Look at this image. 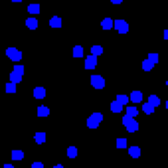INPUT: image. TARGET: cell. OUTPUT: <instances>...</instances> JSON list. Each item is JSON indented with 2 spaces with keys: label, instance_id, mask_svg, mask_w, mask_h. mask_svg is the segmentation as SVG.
Segmentation results:
<instances>
[{
  "label": "cell",
  "instance_id": "cell-7",
  "mask_svg": "<svg viewBox=\"0 0 168 168\" xmlns=\"http://www.w3.org/2000/svg\"><path fill=\"white\" fill-rule=\"evenodd\" d=\"M97 67V56H87L85 57V69H95Z\"/></svg>",
  "mask_w": 168,
  "mask_h": 168
},
{
  "label": "cell",
  "instance_id": "cell-9",
  "mask_svg": "<svg viewBox=\"0 0 168 168\" xmlns=\"http://www.w3.org/2000/svg\"><path fill=\"white\" fill-rule=\"evenodd\" d=\"M125 107H127L125 111H127V115H129V117H138V109L134 107V105H125Z\"/></svg>",
  "mask_w": 168,
  "mask_h": 168
},
{
  "label": "cell",
  "instance_id": "cell-6",
  "mask_svg": "<svg viewBox=\"0 0 168 168\" xmlns=\"http://www.w3.org/2000/svg\"><path fill=\"white\" fill-rule=\"evenodd\" d=\"M91 85H93L95 89H103L105 87V77L103 75H93V77H91Z\"/></svg>",
  "mask_w": 168,
  "mask_h": 168
},
{
  "label": "cell",
  "instance_id": "cell-22",
  "mask_svg": "<svg viewBox=\"0 0 168 168\" xmlns=\"http://www.w3.org/2000/svg\"><path fill=\"white\" fill-rule=\"evenodd\" d=\"M6 93H16V83L14 81H8L6 83Z\"/></svg>",
  "mask_w": 168,
  "mask_h": 168
},
{
  "label": "cell",
  "instance_id": "cell-28",
  "mask_svg": "<svg viewBox=\"0 0 168 168\" xmlns=\"http://www.w3.org/2000/svg\"><path fill=\"white\" fill-rule=\"evenodd\" d=\"M67 156L75 158V156H77V148H75V146H69V148H67Z\"/></svg>",
  "mask_w": 168,
  "mask_h": 168
},
{
  "label": "cell",
  "instance_id": "cell-5",
  "mask_svg": "<svg viewBox=\"0 0 168 168\" xmlns=\"http://www.w3.org/2000/svg\"><path fill=\"white\" fill-rule=\"evenodd\" d=\"M113 28L119 34H127L129 32V22L127 20H113Z\"/></svg>",
  "mask_w": 168,
  "mask_h": 168
},
{
  "label": "cell",
  "instance_id": "cell-25",
  "mask_svg": "<svg viewBox=\"0 0 168 168\" xmlns=\"http://www.w3.org/2000/svg\"><path fill=\"white\" fill-rule=\"evenodd\" d=\"M12 158H14V160H22L24 152H22V150H12Z\"/></svg>",
  "mask_w": 168,
  "mask_h": 168
},
{
  "label": "cell",
  "instance_id": "cell-12",
  "mask_svg": "<svg viewBox=\"0 0 168 168\" xmlns=\"http://www.w3.org/2000/svg\"><path fill=\"white\" fill-rule=\"evenodd\" d=\"M34 97L36 99H44L46 97V89L44 87H36V89H34Z\"/></svg>",
  "mask_w": 168,
  "mask_h": 168
},
{
  "label": "cell",
  "instance_id": "cell-20",
  "mask_svg": "<svg viewBox=\"0 0 168 168\" xmlns=\"http://www.w3.org/2000/svg\"><path fill=\"white\" fill-rule=\"evenodd\" d=\"M117 101H119V103L125 107V105H129V95H123V93H119V95H117Z\"/></svg>",
  "mask_w": 168,
  "mask_h": 168
},
{
  "label": "cell",
  "instance_id": "cell-4",
  "mask_svg": "<svg viewBox=\"0 0 168 168\" xmlns=\"http://www.w3.org/2000/svg\"><path fill=\"white\" fill-rule=\"evenodd\" d=\"M101 121H103V115H101V113H93V115H89V119H87V127L97 129L101 125Z\"/></svg>",
  "mask_w": 168,
  "mask_h": 168
},
{
  "label": "cell",
  "instance_id": "cell-2",
  "mask_svg": "<svg viewBox=\"0 0 168 168\" xmlns=\"http://www.w3.org/2000/svg\"><path fill=\"white\" fill-rule=\"evenodd\" d=\"M22 77H24V67L20 64H16V67L12 69V73H10V81H14L16 85H18V83L22 81Z\"/></svg>",
  "mask_w": 168,
  "mask_h": 168
},
{
  "label": "cell",
  "instance_id": "cell-27",
  "mask_svg": "<svg viewBox=\"0 0 168 168\" xmlns=\"http://www.w3.org/2000/svg\"><path fill=\"white\" fill-rule=\"evenodd\" d=\"M117 148H127V138H117Z\"/></svg>",
  "mask_w": 168,
  "mask_h": 168
},
{
  "label": "cell",
  "instance_id": "cell-8",
  "mask_svg": "<svg viewBox=\"0 0 168 168\" xmlns=\"http://www.w3.org/2000/svg\"><path fill=\"white\" fill-rule=\"evenodd\" d=\"M129 101H133V103H134V105H138V103H142V93H141V91H137V89H134V91H133V93H131V95H129Z\"/></svg>",
  "mask_w": 168,
  "mask_h": 168
},
{
  "label": "cell",
  "instance_id": "cell-11",
  "mask_svg": "<svg viewBox=\"0 0 168 168\" xmlns=\"http://www.w3.org/2000/svg\"><path fill=\"white\" fill-rule=\"evenodd\" d=\"M142 113H144V115H152V113H154V107L148 103V101H146V103H142Z\"/></svg>",
  "mask_w": 168,
  "mask_h": 168
},
{
  "label": "cell",
  "instance_id": "cell-14",
  "mask_svg": "<svg viewBox=\"0 0 168 168\" xmlns=\"http://www.w3.org/2000/svg\"><path fill=\"white\" fill-rule=\"evenodd\" d=\"M123 109H125V107H123V105H121V103H119L117 99H115V101L111 103V111H113V113H121Z\"/></svg>",
  "mask_w": 168,
  "mask_h": 168
},
{
  "label": "cell",
  "instance_id": "cell-17",
  "mask_svg": "<svg viewBox=\"0 0 168 168\" xmlns=\"http://www.w3.org/2000/svg\"><path fill=\"white\" fill-rule=\"evenodd\" d=\"M46 138H48V137H46V133H36L34 141H36L38 144H44V142H46Z\"/></svg>",
  "mask_w": 168,
  "mask_h": 168
},
{
  "label": "cell",
  "instance_id": "cell-19",
  "mask_svg": "<svg viewBox=\"0 0 168 168\" xmlns=\"http://www.w3.org/2000/svg\"><path fill=\"white\" fill-rule=\"evenodd\" d=\"M101 28H103V30H111V28H113V20L111 18H105L103 22H101Z\"/></svg>",
  "mask_w": 168,
  "mask_h": 168
},
{
  "label": "cell",
  "instance_id": "cell-26",
  "mask_svg": "<svg viewBox=\"0 0 168 168\" xmlns=\"http://www.w3.org/2000/svg\"><path fill=\"white\" fill-rule=\"evenodd\" d=\"M101 53H103V48H101V46H93V48H91V56H101Z\"/></svg>",
  "mask_w": 168,
  "mask_h": 168
},
{
  "label": "cell",
  "instance_id": "cell-24",
  "mask_svg": "<svg viewBox=\"0 0 168 168\" xmlns=\"http://www.w3.org/2000/svg\"><path fill=\"white\" fill-rule=\"evenodd\" d=\"M152 67H154V64H152L150 60H144V61H142V69H144V71H150Z\"/></svg>",
  "mask_w": 168,
  "mask_h": 168
},
{
  "label": "cell",
  "instance_id": "cell-3",
  "mask_svg": "<svg viewBox=\"0 0 168 168\" xmlns=\"http://www.w3.org/2000/svg\"><path fill=\"white\" fill-rule=\"evenodd\" d=\"M6 57H10V61L18 64V61L22 60V52H20L18 48H6Z\"/></svg>",
  "mask_w": 168,
  "mask_h": 168
},
{
  "label": "cell",
  "instance_id": "cell-15",
  "mask_svg": "<svg viewBox=\"0 0 168 168\" xmlns=\"http://www.w3.org/2000/svg\"><path fill=\"white\" fill-rule=\"evenodd\" d=\"M48 115H49V109L46 105H40L38 107V117H48Z\"/></svg>",
  "mask_w": 168,
  "mask_h": 168
},
{
  "label": "cell",
  "instance_id": "cell-1",
  "mask_svg": "<svg viewBox=\"0 0 168 168\" xmlns=\"http://www.w3.org/2000/svg\"><path fill=\"white\" fill-rule=\"evenodd\" d=\"M123 125H125V129H127V133H137V131H138V121H137V117L125 115V117H123Z\"/></svg>",
  "mask_w": 168,
  "mask_h": 168
},
{
  "label": "cell",
  "instance_id": "cell-29",
  "mask_svg": "<svg viewBox=\"0 0 168 168\" xmlns=\"http://www.w3.org/2000/svg\"><path fill=\"white\" fill-rule=\"evenodd\" d=\"M148 60L152 61L154 65H156V64H158V53H148Z\"/></svg>",
  "mask_w": 168,
  "mask_h": 168
},
{
  "label": "cell",
  "instance_id": "cell-23",
  "mask_svg": "<svg viewBox=\"0 0 168 168\" xmlns=\"http://www.w3.org/2000/svg\"><path fill=\"white\" fill-rule=\"evenodd\" d=\"M73 57H83V48L81 46H75L73 48Z\"/></svg>",
  "mask_w": 168,
  "mask_h": 168
},
{
  "label": "cell",
  "instance_id": "cell-21",
  "mask_svg": "<svg viewBox=\"0 0 168 168\" xmlns=\"http://www.w3.org/2000/svg\"><path fill=\"white\" fill-rule=\"evenodd\" d=\"M148 103L152 105L154 109H156V105H160V99H158V95H150V97H148Z\"/></svg>",
  "mask_w": 168,
  "mask_h": 168
},
{
  "label": "cell",
  "instance_id": "cell-32",
  "mask_svg": "<svg viewBox=\"0 0 168 168\" xmlns=\"http://www.w3.org/2000/svg\"><path fill=\"white\" fill-rule=\"evenodd\" d=\"M12 2H20V0H12Z\"/></svg>",
  "mask_w": 168,
  "mask_h": 168
},
{
  "label": "cell",
  "instance_id": "cell-10",
  "mask_svg": "<svg viewBox=\"0 0 168 168\" xmlns=\"http://www.w3.org/2000/svg\"><path fill=\"white\" fill-rule=\"evenodd\" d=\"M49 26L52 28H61V18L60 16H52V18H49Z\"/></svg>",
  "mask_w": 168,
  "mask_h": 168
},
{
  "label": "cell",
  "instance_id": "cell-31",
  "mask_svg": "<svg viewBox=\"0 0 168 168\" xmlns=\"http://www.w3.org/2000/svg\"><path fill=\"white\" fill-rule=\"evenodd\" d=\"M123 0H111V4H121Z\"/></svg>",
  "mask_w": 168,
  "mask_h": 168
},
{
  "label": "cell",
  "instance_id": "cell-18",
  "mask_svg": "<svg viewBox=\"0 0 168 168\" xmlns=\"http://www.w3.org/2000/svg\"><path fill=\"white\" fill-rule=\"evenodd\" d=\"M26 26H28V30H36V28H38V20L36 18H28L26 20Z\"/></svg>",
  "mask_w": 168,
  "mask_h": 168
},
{
  "label": "cell",
  "instance_id": "cell-30",
  "mask_svg": "<svg viewBox=\"0 0 168 168\" xmlns=\"http://www.w3.org/2000/svg\"><path fill=\"white\" fill-rule=\"evenodd\" d=\"M32 168H44V164H42V162H34Z\"/></svg>",
  "mask_w": 168,
  "mask_h": 168
},
{
  "label": "cell",
  "instance_id": "cell-16",
  "mask_svg": "<svg viewBox=\"0 0 168 168\" xmlns=\"http://www.w3.org/2000/svg\"><path fill=\"white\" fill-rule=\"evenodd\" d=\"M129 154H131L133 158H138L141 156V148H138V146H129Z\"/></svg>",
  "mask_w": 168,
  "mask_h": 168
},
{
  "label": "cell",
  "instance_id": "cell-13",
  "mask_svg": "<svg viewBox=\"0 0 168 168\" xmlns=\"http://www.w3.org/2000/svg\"><path fill=\"white\" fill-rule=\"evenodd\" d=\"M28 12H30L32 16H36V14H40L42 12V8H40V4H30L28 6Z\"/></svg>",
  "mask_w": 168,
  "mask_h": 168
}]
</instances>
